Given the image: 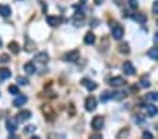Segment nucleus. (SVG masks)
Returning <instances> with one entry per match:
<instances>
[{"label":"nucleus","instance_id":"nucleus-30","mask_svg":"<svg viewBox=\"0 0 158 139\" xmlns=\"http://www.w3.org/2000/svg\"><path fill=\"white\" fill-rule=\"evenodd\" d=\"M140 86L141 87H150V82H148L147 77H143L141 82H140Z\"/></svg>","mask_w":158,"mask_h":139},{"label":"nucleus","instance_id":"nucleus-33","mask_svg":"<svg viewBox=\"0 0 158 139\" xmlns=\"http://www.w3.org/2000/svg\"><path fill=\"white\" fill-rule=\"evenodd\" d=\"M9 60H10V58H9V55H6V53H3V55L0 56V62L2 63H7Z\"/></svg>","mask_w":158,"mask_h":139},{"label":"nucleus","instance_id":"nucleus-25","mask_svg":"<svg viewBox=\"0 0 158 139\" xmlns=\"http://www.w3.org/2000/svg\"><path fill=\"white\" fill-rule=\"evenodd\" d=\"M26 51H27V52H31V51H34L35 49V44L34 42H31L30 41V38H26Z\"/></svg>","mask_w":158,"mask_h":139},{"label":"nucleus","instance_id":"nucleus-21","mask_svg":"<svg viewBox=\"0 0 158 139\" xmlns=\"http://www.w3.org/2000/svg\"><path fill=\"white\" fill-rule=\"evenodd\" d=\"M43 111H44V114H45V115H47V119H50V121H52V119H54V113H52V110L50 108V107L48 106H44L43 107Z\"/></svg>","mask_w":158,"mask_h":139},{"label":"nucleus","instance_id":"nucleus-3","mask_svg":"<svg viewBox=\"0 0 158 139\" xmlns=\"http://www.w3.org/2000/svg\"><path fill=\"white\" fill-rule=\"evenodd\" d=\"M96 107H98V103H96V98H95L93 96H89L85 100V110H86V111L92 113V111L96 110Z\"/></svg>","mask_w":158,"mask_h":139},{"label":"nucleus","instance_id":"nucleus-31","mask_svg":"<svg viewBox=\"0 0 158 139\" xmlns=\"http://www.w3.org/2000/svg\"><path fill=\"white\" fill-rule=\"evenodd\" d=\"M35 131V126L34 125H28L24 128V133H30V132H34Z\"/></svg>","mask_w":158,"mask_h":139},{"label":"nucleus","instance_id":"nucleus-20","mask_svg":"<svg viewBox=\"0 0 158 139\" xmlns=\"http://www.w3.org/2000/svg\"><path fill=\"white\" fill-rule=\"evenodd\" d=\"M9 49H10V52L11 53H14V55H17V53L20 52V45H18V44L17 42H10L9 44Z\"/></svg>","mask_w":158,"mask_h":139},{"label":"nucleus","instance_id":"nucleus-6","mask_svg":"<svg viewBox=\"0 0 158 139\" xmlns=\"http://www.w3.org/2000/svg\"><path fill=\"white\" fill-rule=\"evenodd\" d=\"M121 68H123V72H124L127 76H133V75L136 73V68L133 66V63L128 62V60L123 63V66H121Z\"/></svg>","mask_w":158,"mask_h":139},{"label":"nucleus","instance_id":"nucleus-18","mask_svg":"<svg viewBox=\"0 0 158 139\" xmlns=\"http://www.w3.org/2000/svg\"><path fill=\"white\" fill-rule=\"evenodd\" d=\"M126 97H127V93L126 91H113V100H116V101H121Z\"/></svg>","mask_w":158,"mask_h":139},{"label":"nucleus","instance_id":"nucleus-26","mask_svg":"<svg viewBox=\"0 0 158 139\" xmlns=\"http://www.w3.org/2000/svg\"><path fill=\"white\" fill-rule=\"evenodd\" d=\"M110 98H113V93H110V91H104L103 94H100L102 101H107V100H110Z\"/></svg>","mask_w":158,"mask_h":139},{"label":"nucleus","instance_id":"nucleus-2","mask_svg":"<svg viewBox=\"0 0 158 139\" xmlns=\"http://www.w3.org/2000/svg\"><path fill=\"white\" fill-rule=\"evenodd\" d=\"M104 125V118L102 115H96L93 117V119H92V122H91V126L93 131H100L102 128H103Z\"/></svg>","mask_w":158,"mask_h":139},{"label":"nucleus","instance_id":"nucleus-13","mask_svg":"<svg viewBox=\"0 0 158 139\" xmlns=\"http://www.w3.org/2000/svg\"><path fill=\"white\" fill-rule=\"evenodd\" d=\"M27 96H23V94H20V96H17V98L13 101V104H14V107H21L23 104H26L27 103Z\"/></svg>","mask_w":158,"mask_h":139},{"label":"nucleus","instance_id":"nucleus-38","mask_svg":"<svg viewBox=\"0 0 158 139\" xmlns=\"http://www.w3.org/2000/svg\"><path fill=\"white\" fill-rule=\"evenodd\" d=\"M102 2H103V0H95V3L96 4H102Z\"/></svg>","mask_w":158,"mask_h":139},{"label":"nucleus","instance_id":"nucleus-29","mask_svg":"<svg viewBox=\"0 0 158 139\" xmlns=\"http://www.w3.org/2000/svg\"><path fill=\"white\" fill-rule=\"evenodd\" d=\"M17 83H18V84H23V86H27V84H28V80L26 79V77L18 76V77H17Z\"/></svg>","mask_w":158,"mask_h":139},{"label":"nucleus","instance_id":"nucleus-14","mask_svg":"<svg viewBox=\"0 0 158 139\" xmlns=\"http://www.w3.org/2000/svg\"><path fill=\"white\" fill-rule=\"evenodd\" d=\"M96 38H95V34L93 33H86L85 34V38H83V42L86 45H93Z\"/></svg>","mask_w":158,"mask_h":139},{"label":"nucleus","instance_id":"nucleus-17","mask_svg":"<svg viewBox=\"0 0 158 139\" xmlns=\"http://www.w3.org/2000/svg\"><path fill=\"white\" fill-rule=\"evenodd\" d=\"M133 20L137 21V23H140V24H144V23H147V16L143 14V13H137V14L133 16Z\"/></svg>","mask_w":158,"mask_h":139},{"label":"nucleus","instance_id":"nucleus-24","mask_svg":"<svg viewBox=\"0 0 158 139\" xmlns=\"http://www.w3.org/2000/svg\"><path fill=\"white\" fill-rule=\"evenodd\" d=\"M11 76V72L9 69H0V80H6Z\"/></svg>","mask_w":158,"mask_h":139},{"label":"nucleus","instance_id":"nucleus-5","mask_svg":"<svg viewBox=\"0 0 158 139\" xmlns=\"http://www.w3.org/2000/svg\"><path fill=\"white\" fill-rule=\"evenodd\" d=\"M109 84L113 86V87H121V86H124L126 84V80L120 76H115V77H111V79L109 80Z\"/></svg>","mask_w":158,"mask_h":139},{"label":"nucleus","instance_id":"nucleus-41","mask_svg":"<svg viewBox=\"0 0 158 139\" xmlns=\"http://www.w3.org/2000/svg\"><path fill=\"white\" fill-rule=\"evenodd\" d=\"M82 2H86V0H82Z\"/></svg>","mask_w":158,"mask_h":139},{"label":"nucleus","instance_id":"nucleus-1","mask_svg":"<svg viewBox=\"0 0 158 139\" xmlns=\"http://www.w3.org/2000/svg\"><path fill=\"white\" fill-rule=\"evenodd\" d=\"M111 37L115 38V40H121L123 35H124V30H123V27L117 23H111Z\"/></svg>","mask_w":158,"mask_h":139},{"label":"nucleus","instance_id":"nucleus-7","mask_svg":"<svg viewBox=\"0 0 158 139\" xmlns=\"http://www.w3.org/2000/svg\"><path fill=\"white\" fill-rule=\"evenodd\" d=\"M17 122H18V121H17L16 118H9L6 121V126H7V131H9V132H11V133H14L17 131Z\"/></svg>","mask_w":158,"mask_h":139},{"label":"nucleus","instance_id":"nucleus-40","mask_svg":"<svg viewBox=\"0 0 158 139\" xmlns=\"http://www.w3.org/2000/svg\"><path fill=\"white\" fill-rule=\"evenodd\" d=\"M2 45H3V42H2V40H0V46H2Z\"/></svg>","mask_w":158,"mask_h":139},{"label":"nucleus","instance_id":"nucleus-19","mask_svg":"<svg viewBox=\"0 0 158 139\" xmlns=\"http://www.w3.org/2000/svg\"><path fill=\"white\" fill-rule=\"evenodd\" d=\"M24 70H26L27 75H34V73H35V66H34V63L27 62L26 65H24Z\"/></svg>","mask_w":158,"mask_h":139},{"label":"nucleus","instance_id":"nucleus-39","mask_svg":"<svg viewBox=\"0 0 158 139\" xmlns=\"http://www.w3.org/2000/svg\"><path fill=\"white\" fill-rule=\"evenodd\" d=\"M154 41H155V42H158V33L155 34V38H154Z\"/></svg>","mask_w":158,"mask_h":139},{"label":"nucleus","instance_id":"nucleus-27","mask_svg":"<svg viewBox=\"0 0 158 139\" xmlns=\"http://www.w3.org/2000/svg\"><path fill=\"white\" fill-rule=\"evenodd\" d=\"M9 91H10V94H13V96H17V94L20 93V90H18V87L17 86L11 84V86H9Z\"/></svg>","mask_w":158,"mask_h":139},{"label":"nucleus","instance_id":"nucleus-10","mask_svg":"<svg viewBox=\"0 0 158 139\" xmlns=\"http://www.w3.org/2000/svg\"><path fill=\"white\" fill-rule=\"evenodd\" d=\"M82 84H83L85 87H86L89 91H93V90L98 89V84H96V82H93V80L91 79H82Z\"/></svg>","mask_w":158,"mask_h":139},{"label":"nucleus","instance_id":"nucleus-16","mask_svg":"<svg viewBox=\"0 0 158 139\" xmlns=\"http://www.w3.org/2000/svg\"><path fill=\"white\" fill-rule=\"evenodd\" d=\"M145 110H147V114L150 117H155L158 114V107L154 106V104H148V106L145 107Z\"/></svg>","mask_w":158,"mask_h":139},{"label":"nucleus","instance_id":"nucleus-37","mask_svg":"<svg viewBox=\"0 0 158 139\" xmlns=\"http://www.w3.org/2000/svg\"><path fill=\"white\" fill-rule=\"evenodd\" d=\"M134 121H137V122H143V118L141 117H134Z\"/></svg>","mask_w":158,"mask_h":139},{"label":"nucleus","instance_id":"nucleus-9","mask_svg":"<svg viewBox=\"0 0 158 139\" xmlns=\"http://www.w3.org/2000/svg\"><path fill=\"white\" fill-rule=\"evenodd\" d=\"M47 23L48 25L51 27H57L62 23V17H58V16H48L47 17Z\"/></svg>","mask_w":158,"mask_h":139},{"label":"nucleus","instance_id":"nucleus-12","mask_svg":"<svg viewBox=\"0 0 158 139\" xmlns=\"http://www.w3.org/2000/svg\"><path fill=\"white\" fill-rule=\"evenodd\" d=\"M34 60H35V62H38V63H41V65H44V63L48 62V53H45V52L37 53V55L34 56Z\"/></svg>","mask_w":158,"mask_h":139},{"label":"nucleus","instance_id":"nucleus-8","mask_svg":"<svg viewBox=\"0 0 158 139\" xmlns=\"http://www.w3.org/2000/svg\"><path fill=\"white\" fill-rule=\"evenodd\" d=\"M30 118H31V113L28 110H23V111H20V113L17 114V121L18 122H26Z\"/></svg>","mask_w":158,"mask_h":139},{"label":"nucleus","instance_id":"nucleus-32","mask_svg":"<svg viewBox=\"0 0 158 139\" xmlns=\"http://www.w3.org/2000/svg\"><path fill=\"white\" fill-rule=\"evenodd\" d=\"M128 4H130L131 9H137L138 7V0H128Z\"/></svg>","mask_w":158,"mask_h":139},{"label":"nucleus","instance_id":"nucleus-23","mask_svg":"<svg viewBox=\"0 0 158 139\" xmlns=\"http://www.w3.org/2000/svg\"><path fill=\"white\" fill-rule=\"evenodd\" d=\"M147 55L151 58V59L158 60V48H151V49H148Z\"/></svg>","mask_w":158,"mask_h":139},{"label":"nucleus","instance_id":"nucleus-4","mask_svg":"<svg viewBox=\"0 0 158 139\" xmlns=\"http://www.w3.org/2000/svg\"><path fill=\"white\" fill-rule=\"evenodd\" d=\"M78 59H79V51L78 49H74L64 55V60H67V62H76Z\"/></svg>","mask_w":158,"mask_h":139},{"label":"nucleus","instance_id":"nucleus-42","mask_svg":"<svg viewBox=\"0 0 158 139\" xmlns=\"http://www.w3.org/2000/svg\"><path fill=\"white\" fill-rule=\"evenodd\" d=\"M157 25H158V21H157Z\"/></svg>","mask_w":158,"mask_h":139},{"label":"nucleus","instance_id":"nucleus-15","mask_svg":"<svg viewBox=\"0 0 158 139\" xmlns=\"http://www.w3.org/2000/svg\"><path fill=\"white\" fill-rule=\"evenodd\" d=\"M11 14V9L7 4H0V16L2 17H9Z\"/></svg>","mask_w":158,"mask_h":139},{"label":"nucleus","instance_id":"nucleus-36","mask_svg":"<svg viewBox=\"0 0 158 139\" xmlns=\"http://www.w3.org/2000/svg\"><path fill=\"white\" fill-rule=\"evenodd\" d=\"M113 2H115V3L117 4V6H121V4H123V2H124V0H113Z\"/></svg>","mask_w":158,"mask_h":139},{"label":"nucleus","instance_id":"nucleus-11","mask_svg":"<svg viewBox=\"0 0 158 139\" xmlns=\"http://www.w3.org/2000/svg\"><path fill=\"white\" fill-rule=\"evenodd\" d=\"M83 21H85V14L82 13V11H78V13H75V16H74V24L76 27H81L82 24H83Z\"/></svg>","mask_w":158,"mask_h":139},{"label":"nucleus","instance_id":"nucleus-34","mask_svg":"<svg viewBox=\"0 0 158 139\" xmlns=\"http://www.w3.org/2000/svg\"><path fill=\"white\" fill-rule=\"evenodd\" d=\"M143 136H144V138H148V139H152V138H154V136H152V133L148 132V131H144V132H143Z\"/></svg>","mask_w":158,"mask_h":139},{"label":"nucleus","instance_id":"nucleus-28","mask_svg":"<svg viewBox=\"0 0 158 139\" xmlns=\"http://www.w3.org/2000/svg\"><path fill=\"white\" fill-rule=\"evenodd\" d=\"M147 98L150 101H158V93H155V91L150 93V94H147Z\"/></svg>","mask_w":158,"mask_h":139},{"label":"nucleus","instance_id":"nucleus-35","mask_svg":"<svg viewBox=\"0 0 158 139\" xmlns=\"http://www.w3.org/2000/svg\"><path fill=\"white\" fill-rule=\"evenodd\" d=\"M152 13L158 14V2H154V4H152Z\"/></svg>","mask_w":158,"mask_h":139},{"label":"nucleus","instance_id":"nucleus-22","mask_svg":"<svg viewBox=\"0 0 158 139\" xmlns=\"http://www.w3.org/2000/svg\"><path fill=\"white\" fill-rule=\"evenodd\" d=\"M119 52L124 53V55H128V53H130V48H128V44H127V42L120 44V45H119Z\"/></svg>","mask_w":158,"mask_h":139}]
</instances>
